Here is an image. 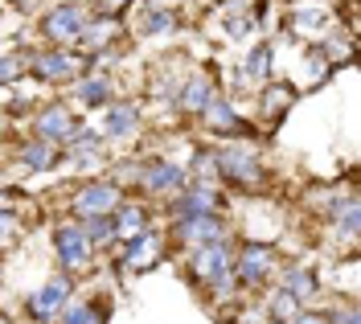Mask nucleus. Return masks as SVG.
I'll list each match as a JSON object with an SVG mask.
<instances>
[{
	"instance_id": "nucleus-1",
	"label": "nucleus",
	"mask_w": 361,
	"mask_h": 324,
	"mask_svg": "<svg viewBox=\"0 0 361 324\" xmlns=\"http://www.w3.org/2000/svg\"><path fill=\"white\" fill-rule=\"evenodd\" d=\"M193 267H197V275L205 283L226 287L230 283V251H226V242H205L202 251H197V258H193Z\"/></svg>"
},
{
	"instance_id": "nucleus-2",
	"label": "nucleus",
	"mask_w": 361,
	"mask_h": 324,
	"mask_svg": "<svg viewBox=\"0 0 361 324\" xmlns=\"http://www.w3.org/2000/svg\"><path fill=\"white\" fill-rule=\"evenodd\" d=\"M115 201H119L115 185H87V189H78V197H74V209H78L82 218H99V213H111Z\"/></svg>"
},
{
	"instance_id": "nucleus-3",
	"label": "nucleus",
	"mask_w": 361,
	"mask_h": 324,
	"mask_svg": "<svg viewBox=\"0 0 361 324\" xmlns=\"http://www.w3.org/2000/svg\"><path fill=\"white\" fill-rule=\"evenodd\" d=\"M54 247H58V258H62V267H82L87 263V234L78 230V226H62V230L54 234Z\"/></svg>"
},
{
	"instance_id": "nucleus-4",
	"label": "nucleus",
	"mask_w": 361,
	"mask_h": 324,
	"mask_svg": "<svg viewBox=\"0 0 361 324\" xmlns=\"http://www.w3.org/2000/svg\"><path fill=\"white\" fill-rule=\"evenodd\" d=\"M82 13L74 8V4H62V8H54L49 17H45V37H54V42H70V37H78L82 33Z\"/></svg>"
},
{
	"instance_id": "nucleus-5",
	"label": "nucleus",
	"mask_w": 361,
	"mask_h": 324,
	"mask_svg": "<svg viewBox=\"0 0 361 324\" xmlns=\"http://www.w3.org/2000/svg\"><path fill=\"white\" fill-rule=\"evenodd\" d=\"M214 164L222 168L226 177H234V181H255L259 177V156L247 152V148H226Z\"/></svg>"
},
{
	"instance_id": "nucleus-6",
	"label": "nucleus",
	"mask_w": 361,
	"mask_h": 324,
	"mask_svg": "<svg viewBox=\"0 0 361 324\" xmlns=\"http://www.w3.org/2000/svg\"><path fill=\"white\" fill-rule=\"evenodd\" d=\"M66 300H70V283H66V279H54V283H45L42 292L29 300V312H33L37 320H49V316H54Z\"/></svg>"
},
{
	"instance_id": "nucleus-7",
	"label": "nucleus",
	"mask_w": 361,
	"mask_h": 324,
	"mask_svg": "<svg viewBox=\"0 0 361 324\" xmlns=\"http://www.w3.org/2000/svg\"><path fill=\"white\" fill-rule=\"evenodd\" d=\"M180 238H189V242H218L222 238V222L214 218V213H193V218H185L180 222Z\"/></svg>"
},
{
	"instance_id": "nucleus-8",
	"label": "nucleus",
	"mask_w": 361,
	"mask_h": 324,
	"mask_svg": "<svg viewBox=\"0 0 361 324\" xmlns=\"http://www.w3.org/2000/svg\"><path fill=\"white\" fill-rule=\"evenodd\" d=\"M135 123H140V116H135L132 103H111V107H107V119H103V132L111 139H123V136L135 132Z\"/></svg>"
},
{
	"instance_id": "nucleus-9",
	"label": "nucleus",
	"mask_w": 361,
	"mask_h": 324,
	"mask_svg": "<svg viewBox=\"0 0 361 324\" xmlns=\"http://www.w3.org/2000/svg\"><path fill=\"white\" fill-rule=\"evenodd\" d=\"M271 275V251L267 247H247L243 251V263H238V279L243 283H259V279Z\"/></svg>"
},
{
	"instance_id": "nucleus-10",
	"label": "nucleus",
	"mask_w": 361,
	"mask_h": 324,
	"mask_svg": "<svg viewBox=\"0 0 361 324\" xmlns=\"http://www.w3.org/2000/svg\"><path fill=\"white\" fill-rule=\"evenodd\" d=\"M70 127H74V119H70L66 107H49L37 116V136L42 139H70Z\"/></svg>"
},
{
	"instance_id": "nucleus-11",
	"label": "nucleus",
	"mask_w": 361,
	"mask_h": 324,
	"mask_svg": "<svg viewBox=\"0 0 361 324\" xmlns=\"http://www.w3.org/2000/svg\"><path fill=\"white\" fill-rule=\"evenodd\" d=\"M180 181H185V168H177V164H152V168L144 173V185L157 189V193H164V189H180Z\"/></svg>"
},
{
	"instance_id": "nucleus-12",
	"label": "nucleus",
	"mask_w": 361,
	"mask_h": 324,
	"mask_svg": "<svg viewBox=\"0 0 361 324\" xmlns=\"http://www.w3.org/2000/svg\"><path fill=\"white\" fill-rule=\"evenodd\" d=\"M214 103V87H209V78H193L189 87H185V94H180V107L185 111H205Z\"/></svg>"
},
{
	"instance_id": "nucleus-13",
	"label": "nucleus",
	"mask_w": 361,
	"mask_h": 324,
	"mask_svg": "<svg viewBox=\"0 0 361 324\" xmlns=\"http://www.w3.org/2000/svg\"><path fill=\"white\" fill-rule=\"evenodd\" d=\"M33 70L42 78H66L70 70H74V58H66V54H37L33 58Z\"/></svg>"
},
{
	"instance_id": "nucleus-14",
	"label": "nucleus",
	"mask_w": 361,
	"mask_h": 324,
	"mask_svg": "<svg viewBox=\"0 0 361 324\" xmlns=\"http://www.w3.org/2000/svg\"><path fill=\"white\" fill-rule=\"evenodd\" d=\"M214 201H218V197H214L209 189H193V193H185L177 201V209L185 218H193V213H214Z\"/></svg>"
},
{
	"instance_id": "nucleus-15",
	"label": "nucleus",
	"mask_w": 361,
	"mask_h": 324,
	"mask_svg": "<svg viewBox=\"0 0 361 324\" xmlns=\"http://www.w3.org/2000/svg\"><path fill=\"white\" fill-rule=\"evenodd\" d=\"M21 161L29 164V168H49V164H54V148H49V139H33V144H25Z\"/></svg>"
},
{
	"instance_id": "nucleus-16",
	"label": "nucleus",
	"mask_w": 361,
	"mask_h": 324,
	"mask_svg": "<svg viewBox=\"0 0 361 324\" xmlns=\"http://www.w3.org/2000/svg\"><path fill=\"white\" fill-rule=\"evenodd\" d=\"M283 287H288V296H312V292H316V279H312V271L292 267V271L283 275Z\"/></svg>"
},
{
	"instance_id": "nucleus-17",
	"label": "nucleus",
	"mask_w": 361,
	"mask_h": 324,
	"mask_svg": "<svg viewBox=\"0 0 361 324\" xmlns=\"http://www.w3.org/2000/svg\"><path fill=\"white\" fill-rule=\"evenodd\" d=\"M87 242H111L115 238V218L111 213H99V218H87Z\"/></svg>"
},
{
	"instance_id": "nucleus-18",
	"label": "nucleus",
	"mask_w": 361,
	"mask_h": 324,
	"mask_svg": "<svg viewBox=\"0 0 361 324\" xmlns=\"http://www.w3.org/2000/svg\"><path fill=\"white\" fill-rule=\"evenodd\" d=\"M140 230H144V209H140V206L119 209V218H115V234L132 238V234H140Z\"/></svg>"
},
{
	"instance_id": "nucleus-19",
	"label": "nucleus",
	"mask_w": 361,
	"mask_h": 324,
	"mask_svg": "<svg viewBox=\"0 0 361 324\" xmlns=\"http://www.w3.org/2000/svg\"><path fill=\"white\" fill-rule=\"evenodd\" d=\"M202 116H209V123H218V127H243V123H238V116L230 111V103H218V99L205 107Z\"/></svg>"
},
{
	"instance_id": "nucleus-20",
	"label": "nucleus",
	"mask_w": 361,
	"mask_h": 324,
	"mask_svg": "<svg viewBox=\"0 0 361 324\" xmlns=\"http://www.w3.org/2000/svg\"><path fill=\"white\" fill-rule=\"evenodd\" d=\"M271 70V46H255V54L247 58V74L250 78H267Z\"/></svg>"
},
{
	"instance_id": "nucleus-21",
	"label": "nucleus",
	"mask_w": 361,
	"mask_h": 324,
	"mask_svg": "<svg viewBox=\"0 0 361 324\" xmlns=\"http://www.w3.org/2000/svg\"><path fill=\"white\" fill-rule=\"evenodd\" d=\"M107 94H111L107 78H90L87 87H82V103H90V107H103V103H107Z\"/></svg>"
},
{
	"instance_id": "nucleus-22",
	"label": "nucleus",
	"mask_w": 361,
	"mask_h": 324,
	"mask_svg": "<svg viewBox=\"0 0 361 324\" xmlns=\"http://www.w3.org/2000/svg\"><path fill=\"white\" fill-rule=\"evenodd\" d=\"M341 234L357 238V201L353 197H345V206H341Z\"/></svg>"
},
{
	"instance_id": "nucleus-23",
	"label": "nucleus",
	"mask_w": 361,
	"mask_h": 324,
	"mask_svg": "<svg viewBox=\"0 0 361 324\" xmlns=\"http://www.w3.org/2000/svg\"><path fill=\"white\" fill-rule=\"evenodd\" d=\"M152 242H157V238H152V234H132V247H128V263H140V258L148 255V251H152Z\"/></svg>"
},
{
	"instance_id": "nucleus-24",
	"label": "nucleus",
	"mask_w": 361,
	"mask_h": 324,
	"mask_svg": "<svg viewBox=\"0 0 361 324\" xmlns=\"http://www.w3.org/2000/svg\"><path fill=\"white\" fill-rule=\"evenodd\" d=\"M62 324H99V312H94V308H82V304H74V308H66Z\"/></svg>"
},
{
	"instance_id": "nucleus-25",
	"label": "nucleus",
	"mask_w": 361,
	"mask_h": 324,
	"mask_svg": "<svg viewBox=\"0 0 361 324\" xmlns=\"http://www.w3.org/2000/svg\"><path fill=\"white\" fill-rule=\"evenodd\" d=\"M90 148H99V132H78V136H70V152H90Z\"/></svg>"
},
{
	"instance_id": "nucleus-26",
	"label": "nucleus",
	"mask_w": 361,
	"mask_h": 324,
	"mask_svg": "<svg viewBox=\"0 0 361 324\" xmlns=\"http://www.w3.org/2000/svg\"><path fill=\"white\" fill-rule=\"evenodd\" d=\"M21 74V66H17V58H0V82H13Z\"/></svg>"
},
{
	"instance_id": "nucleus-27",
	"label": "nucleus",
	"mask_w": 361,
	"mask_h": 324,
	"mask_svg": "<svg viewBox=\"0 0 361 324\" xmlns=\"http://www.w3.org/2000/svg\"><path fill=\"white\" fill-rule=\"evenodd\" d=\"M164 29H173V17H169V13H157V17L148 21V33H164Z\"/></svg>"
},
{
	"instance_id": "nucleus-28",
	"label": "nucleus",
	"mask_w": 361,
	"mask_h": 324,
	"mask_svg": "<svg viewBox=\"0 0 361 324\" xmlns=\"http://www.w3.org/2000/svg\"><path fill=\"white\" fill-rule=\"evenodd\" d=\"M300 25H304V29H316V25H324V13H304Z\"/></svg>"
},
{
	"instance_id": "nucleus-29",
	"label": "nucleus",
	"mask_w": 361,
	"mask_h": 324,
	"mask_svg": "<svg viewBox=\"0 0 361 324\" xmlns=\"http://www.w3.org/2000/svg\"><path fill=\"white\" fill-rule=\"evenodd\" d=\"M333 324H357V312H353V308H345V312L333 316Z\"/></svg>"
},
{
	"instance_id": "nucleus-30",
	"label": "nucleus",
	"mask_w": 361,
	"mask_h": 324,
	"mask_svg": "<svg viewBox=\"0 0 361 324\" xmlns=\"http://www.w3.org/2000/svg\"><path fill=\"white\" fill-rule=\"evenodd\" d=\"M13 226H17V222H13V213H0V238L13 230Z\"/></svg>"
},
{
	"instance_id": "nucleus-31",
	"label": "nucleus",
	"mask_w": 361,
	"mask_h": 324,
	"mask_svg": "<svg viewBox=\"0 0 361 324\" xmlns=\"http://www.w3.org/2000/svg\"><path fill=\"white\" fill-rule=\"evenodd\" d=\"M295 324H329L324 316H295Z\"/></svg>"
},
{
	"instance_id": "nucleus-32",
	"label": "nucleus",
	"mask_w": 361,
	"mask_h": 324,
	"mask_svg": "<svg viewBox=\"0 0 361 324\" xmlns=\"http://www.w3.org/2000/svg\"><path fill=\"white\" fill-rule=\"evenodd\" d=\"M13 4H25V0H13Z\"/></svg>"
},
{
	"instance_id": "nucleus-33",
	"label": "nucleus",
	"mask_w": 361,
	"mask_h": 324,
	"mask_svg": "<svg viewBox=\"0 0 361 324\" xmlns=\"http://www.w3.org/2000/svg\"><path fill=\"white\" fill-rule=\"evenodd\" d=\"M0 324H8V320H4V316H0Z\"/></svg>"
}]
</instances>
